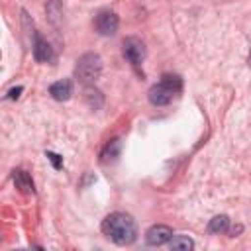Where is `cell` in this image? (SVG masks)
Returning a JSON list of instances; mask_svg holds the SVG:
<instances>
[{
	"label": "cell",
	"mask_w": 251,
	"mask_h": 251,
	"mask_svg": "<svg viewBox=\"0 0 251 251\" xmlns=\"http://www.w3.org/2000/svg\"><path fill=\"white\" fill-rule=\"evenodd\" d=\"M22 90H24L22 86H16V88H12V90L8 92V98H12V100H16V98L20 96V92H22Z\"/></svg>",
	"instance_id": "cell-15"
},
{
	"label": "cell",
	"mask_w": 251,
	"mask_h": 251,
	"mask_svg": "<svg viewBox=\"0 0 251 251\" xmlns=\"http://www.w3.org/2000/svg\"><path fill=\"white\" fill-rule=\"evenodd\" d=\"M169 247L171 249H184V251H188V249H194V241L188 235H173L169 239Z\"/></svg>",
	"instance_id": "cell-13"
},
{
	"label": "cell",
	"mask_w": 251,
	"mask_h": 251,
	"mask_svg": "<svg viewBox=\"0 0 251 251\" xmlns=\"http://www.w3.org/2000/svg\"><path fill=\"white\" fill-rule=\"evenodd\" d=\"M120 151H122V139H120V137H112V139L102 147V151H100V161H102L104 165L114 163V161H118Z\"/></svg>",
	"instance_id": "cell-8"
},
{
	"label": "cell",
	"mask_w": 251,
	"mask_h": 251,
	"mask_svg": "<svg viewBox=\"0 0 251 251\" xmlns=\"http://www.w3.org/2000/svg\"><path fill=\"white\" fill-rule=\"evenodd\" d=\"M249 65H251V51H249Z\"/></svg>",
	"instance_id": "cell-16"
},
{
	"label": "cell",
	"mask_w": 251,
	"mask_h": 251,
	"mask_svg": "<svg viewBox=\"0 0 251 251\" xmlns=\"http://www.w3.org/2000/svg\"><path fill=\"white\" fill-rule=\"evenodd\" d=\"M49 94H51L57 102H65V100H69L71 94H73V82L67 80V78L57 80V82H53V84L49 86Z\"/></svg>",
	"instance_id": "cell-9"
},
{
	"label": "cell",
	"mask_w": 251,
	"mask_h": 251,
	"mask_svg": "<svg viewBox=\"0 0 251 251\" xmlns=\"http://www.w3.org/2000/svg\"><path fill=\"white\" fill-rule=\"evenodd\" d=\"M84 102H86L92 110H98V108H102V104H104V96H102V92H100L98 88H94L92 84H88V86H84Z\"/></svg>",
	"instance_id": "cell-11"
},
{
	"label": "cell",
	"mask_w": 251,
	"mask_h": 251,
	"mask_svg": "<svg viewBox=\"0 0 251 251\" xmlns=\"http://www.w3.org/2000/svg\"><path fill=\"white\" fill-rule=\"evenodd\" d=\"M102 233L116 245H131L137 237V226L129 214L112 212L102 220Z\"/></svg>",
	"instance_id": "cell-1"
},
{
	"label": "cell",
	"mask_w": 251,
	"mask_h": 251,
	"mask_svg": "<svg viewBox=\"0 0 251 251\" xmlns=\"http://www.w3.org/2000/svg\"><path fill=\"white\" fill-rule=\"evenodd\" d=\"M47 159L53 163L55 169H61V167H63V159H61V155H57V153H53V151H47Z\"/></svg>",
	"instance_id": "cell-14"
},
{
	"label": "cell",
	"mask_w": 251,
	"mask_h": 251,
	"mask_svg": "<svg viewBox=\"0 0 251 251\" xmlns=\"http://www.w3.org/2000/svg\"><path fill=\"white\" fill-rule=\"evenodd\" d=\"M173 237V229L169 227V226H165V224H155V226H151L149 229H147V233H145V241L149 243V245H165V243H169V239Z\"/></svg>",
	"instance_id": "cell-6"
},
{
	"label": "cell",
	"mask_w": 251,
	"mask_h": 251,
	"mask_svg": "<svg viewBox=\"0 0 251 251\" xmlns=\"http://www.w3.org/2000/svg\"><path fill=\"white\" fill-rule=\"evenodd\" d=\"M118 25H120V18L112 10H102L94 18V27L100 35H114L118 31Z\"/></svg>",
	"instance_id": "cell-4"
},
{
	"label": "cell",
	"mask_w": 251,
	"mask_h": 251,
	"mask_svg": "<svg viewBox=\"0 0 251 251\" xmlns=\"http://www.w3.org/2000/svg\"><path fill=\"white\" fill-rule=\"evenodd\" d=\"M182 88V80L178 75H163L157 84H153L147 92V98L153 106H167L175 94H178Z\"/></svg>",
	"instance_id": "cell-2"
},
{
	"label": "cell",
	"mask_w": 251,
	"mask_h": 251,
	"mask_svg": "<svg viewBox=\"0 0 251 251\" xmlns=\"http://www.w3.org/2000/svg\"><path fill=\"white\" fill-rule=\"evenodd\" d=\"M31 51H33V59L37 63H51L55 59V53H53V47L47 43V39H43L39 33L33 37V43H31Z\"/></svg>",
	"instance_id": "cell-7"
},
{
	"label": "cell",
	"mask_w": 251,
	"mask_h": 251,
	"mask_svg": "<svg viewBox=\"0 0 251 251\" xmlns=\"http://www.w3.org/2000/svg\"><path fill=\"white\" fill-rule=\"evenodd\" d=\"M102 73V57L98 53H84L78 57L76 67H75V76L80 84L88 86L98 80Z\"/></svg>",
	"instance_id": "cell-3"
},
{
	"label": "cell",
	"mask_w": 251,
	"mask_h": 251,
	"mask_svg": "<svg viewBox=\"0 0 251 251\" xmlns=\"http://www.w3.org/2000/svg\"><path fill=\"white\" fill-rule=\"evenodd\" d=\"M12 180H14L16 188H18L20 192H24V194H33V192H35L33 180H31L29 173H25L24 169H16V171L12 173Z\"/></svg>",
	"instance_id": "cell-10"
},
{
	"label": "cell",
	"mask_w": 251,
	"mask_h": 251,
	"mask_svg": "<svg viewBox=\"0 0 251 251\" xmlns=\"http://www.w3.org/2000/svg\"><path fill=\"white\" fill-rule=\"evenodd\" d=\"M229 229V218L226 214H220V216H214L208 224V231L210 233H224Z\"/></svg>",
	"instance_id": "cell-12"
},
{
	"label": "cell",
	"mask_w": 251,
	"mask_h": 251,
	"mask_svg": "<svg viewBox=\"0 0 251 251\" xmlns=\"http://www.w3.org/2000/svg\"><path fill=\"white\" fill-rule=\"evenodd\" d=\"M147 51H145V43L137 37H127L124 39V57L133 65L137 67L139 63H143Z\"/></svg>",
	"instance_id": "cell-5"
}]
</instances>
